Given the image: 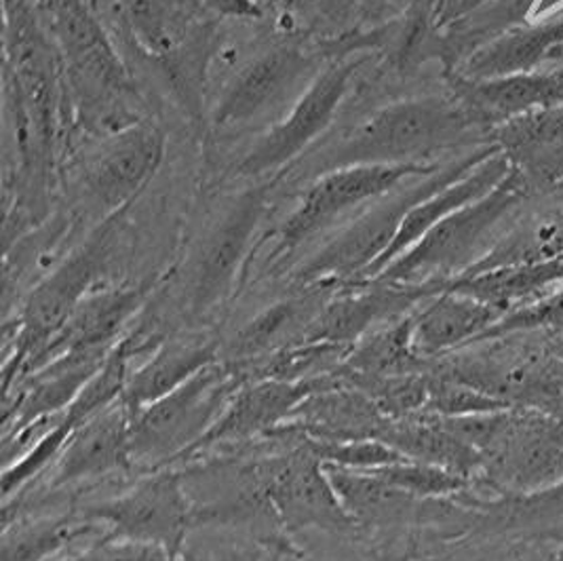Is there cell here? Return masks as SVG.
Here are the masks:
<instances>
[{
	"label": "cell",
	"instance_id": "10",
	"mask_svg": "<svg viewBox=\"0 0 563 561\" xmlns=\"http://www.w3.org/2000/svg\"><path fill=\"white\" fill-rule=\"evenodd\" d=\"M321 73V57L296 45L268 50L243 66L213 112L218 128H241L291 106Z\"/></svg>",
	"mask_w": 563,
	"mask_h": 561
},
{
	"label": "cell",
	"instance_id": "21",
	"mask_svg": "<svg viewBox=\"0 0 563 561\" xmlns=\"http://www.w3.org/2000/svg\"><path fill=\"white\" fill-rule=\"evenodd\" d=\"M563 62V18L532 28L515 26L462 57L454 77L492 80L537 73L542 64Z\"/></svg>",
	"mask_w": 563,
	"mask_h": 561
},
{
	"label": "cell",
	"instance_id": "31",
	"mask_svg": "<svg viewBox=\"0 0 563 561\" xmlns=\"http://www.w3.org/2000/svg\"><path fill=\"white\" fill-rule=\"evenodd\" d=\"M534 323H537V326L544 323V326L558 328V330H562L563 332V289L558 296L549 298V300H547L544 305H540V307L530 308V310H519V312H515L509 319L498 321L484 338H489V336H494V333L509 332V330L523 328V326H534Z\"/></svg>",
	"mask_w": 563,
	"mask_h": 561
},
{
	"label": "cell",
	"instance_id": "5",
	"mask_svg": "<svg viewBox=\"0 0 563 561\" xmlns=\"http://www.w3.org/2000/svg\"><path fill=\"white\" fill-rule=\"evenodd\" d=\"M250 378L224 359L188 383L133 414L131 460L151 473L181 460L218 422L236 391Z\"/></svg>",
	"mask_w": 563,
	"mask_h": 561
},
{
	"label": "cell",
	"instance_id": "33",
	"mask_svg": "<svg viewBox=\"0 0 563 561\" xmlns=\"http://www.w3.org/2000/svg\"><path fill=\"white\" fill-rule=\"evenodd\" d=\"M551 503H555V505H562L563 507V485L551 496Z\"/></svg>",
	"mask_w": 563,
	"mask_h": 561
},
{
	"label": "cell",
	"instance_id": "17",
	"mask_svg": "<svg viewBox=\"0 0 563 561\" xmlns=\"http://www.w3.org/2000/svg\"><path fill=\"white\" fill-rule=\"evenodd\" d=\"M131 409L119 399L78 427L52 464V487L102 480L131 469Z\"/></svg>",
	"mask_w": 563,
	"mask_h": 561
},
{
	"label": "cell",
	"instance_id": "35",
	"mask_svg": "<svg viewBox=\"0 0 563 561\" xmlns=\"http://www.w3.org/2000/svg\"><path fill=\"white\" fill-rule=\"evenodd\" d=\"M553 190H555V197H558V201H560V205L563 207V179Z\"/></svg>",
	"mask_w": 563,
	"mask_h": 561
},
{
	"label": "cell",
	"instance_id": "26",
	"mask_svg": "<svg viewBox=\"0 0 563 561\" xmlns=\"http://www.w3.org/2000/svg\"><path fill=\"white\" fill-rule=\"evenodd\" d=\"M406 459L464 475L479 462V452L448 431L439 420H388L378 437Z\"/></svg>",
	"mask_w": 563,
	"mask_h": 561
},
{
	"label": "cell",
	"instance_id": "30",
	"mask_svg": "<svg viewBox=\"0 0 563 561\" xmlns=\"http://www.w3.org/2000/svg\"><path fill=\"white\" fill-rule=\"evenodd\" d=\"M181 558L172 556L169 551L154 547V544H142L133 540H121V538H100L77 551L68 558H57L55 561H179Z\"/></svg>",
	"mask_w": 563,
	"mask_h": 561
},
{
	"label": "cell",
	"instance_id": "32",
	"mask_svg": "<svg viewBox=\"0 0 563 561\" xmlns=\"http://www.w3.org/2000/svg\"><path fill=\"white\" fill-rule=\"evenodd\" d=\"M206 2L218 15H227V18L260 20L264 15L257 0H206Z\"/></svg>",
	"mask_w": 563,
	"mask_h": 561
},
{
	"label": "cell",
	"instance_id": "6",
	"mask_svg": "<svg viewBox=\"0 0 563 561\" xmlns=\"http://www.w3.org/2000/svg\"><path fill=\"white\" fill-rule=\"evenodd\" d=\"M437 169V165H353L317 176L283 222L275 257L294 254L361 205L374 204L404 182L435 174Z\"/></svg>",
	"mask_w": 563,
	"mask_h": 561
},
{
	"label": "cell",
	"instance_id": "22",
	"mask_svg": "<svg viewBox=\"0 0 563 561\" xmlns=\"http://www.w3.org/2000/svg\"><path fill=\"white\" fill-rule=\"evenodd\" d=\"M509 174H511V161L507 158V154L498 151V153L487 156L486 161H482L475 169H471L464 178L437 190L435 195H431L422 204L411 207L410 213L406 216L390 248L357 283L376 279L390 262H395L399 255L406 254L443 218H448L450 213L459 211L462 207L486 197L487 193L494 190Z\"/></svg>",
	"mask_w": 563,
	"mask_h": 561
},
{
	"label": "cell",
	"instance_id": "34",
	"mask_svg": "<svg viewBox=\"0 0 563 561\" xmlns=\"http://www.w3.org/2000/svg\"><path fill=\"white\" fill-rule=\"evenodd\" d=\"M277 561H298V558L287 553V551H282V553H277Z\"/></svg>",
	"mask_w": 563,
	"mask_h": 561
},
{
	"label": "cell",
	"instance_id": "28",
	"mask_svg": "<svg viewBox=\"0 0 563 561\" xmlns=\"http://www.w3.org/2000/svg\"><path fill=\"white\" fill-rule=\"evenodd\" d=\"M308 450L323 464H333L351 471H374L388 464H397L406 459L395 448L380 439H358V441H314L302 437Z\"/></svg>",
	"mask_w": 563,
	"mask_h": 561
},
{
	"label": "cell",
	"instance_id": "19",
	"mask_svg": "<svg viewBox=\"0 0 563 561\" xmlns=\"http://www.w3.org/2000/svg\"><path fill=\"white\" fill-rule=\"evenodd\" d=\"M454 98L489 128L521 114L563 106V66L515 77L466 80L452 75Z\"/></svg>",
	"mask_w": 563,
	"mask_h": 561
},
{
	"label": "cell",
	"instance_id": "8",
	"mask_svg": "<svg viewBox=\"0 0 563 561\" xmlns=\"http://www.w3.org/2000/svg\"><path fill=\"white\" fill-rule=\"evenodd\" d=\"M257 484L287 532L317 530L328 535H351L357 521L340 503L323 462L305 441L291 452L254 462Z\"/></svg>",
	"mask_w": 563,
	"mask_h": 561
},
{
	"label": "cell",
	"instance_id": "13",
	"mask_svg": "<svg viewBox=\"0 0 563 561\" xmlns=\"http://www.w3.org/2000/svg\"><path fill=\"white\" fill-rule=\"evenodd\" d=\"M435 285H393L365 280L342 285L310 326L307 342H330L353 346L376 328L401 319L411 307L435 296Z\"/></svg>",
	"mask_w": 563,
	"mask_h": 561
},
{
	"label": "cell",
	"instance_id": "1",
	"mask_svg": "<svg viewBox=\"0 0 563 561\" xmlns=\"http://www.w3.org/2000/svg\"><path fill=\"white\" fill-rule=\"evenodd\" d=\"M486 128L461 100H404L372 112L300 167L317 178L353 165H433L431 156L461 146Z\"/></svg>",
	"mask_w": 563,
	"mask_h": 561
},
{
	"label": "cell",
	"instance_id": "29",
	"mask_svg": "<svg viewBox=\"0 0 563 561\" xmlns=\"http://www.w3.org/2000/svg\"><path fill=\"white\" fill-rule=\"evenodd\" d=\"M383 480L390 487H397L410 496H441L456 492L464 485V475L433 466V464H422L413 460H404L397 464L380 466L374 471H367Z\"/></svg>",
	"mask_w": 563,
	"mask_h": 561
},
{
	"label": "cell",
	"instance_id": "23",
	"mask_svg": "<svg viewBox=\"0 0 563 561\" xmlns=\"http://www.w3.org/2000/svg\"><path fill=\"white\" fill-rule=\"evenodd\" d=\"M503 308L452 289H441L411 315V346L420 359L435 358L471 340H482Z\"/></svg>",
	"mask_w": 563,
	"mask_h": 561
},
{
	"label": "cell",
	"instance_id": "16",
	"mask_svg": "<svg viewBox=\"0 0 563 561\" xmlns=\"http://www.w3.org/2000/svg\"><path fill=\"white\" fill-rule=\"evenodd\" d=\"M154 285L156 280L146 279L137 285L96 287L75 308L62 332L53 338L38 370L66 353L112 351L131 330V321L146 307Z\"/></svg>",
	"mask_w": 563,
	"mask_h": 561
},
{
	"label": "cell",
	"instance_id": "2",
	"mask_svg": "<svg viewBox=\"0 0 563 561\" xmlns=\"http://www.w3.org/2000/svg\"><path fill=\"white\" fill-rule=\"evenodd\" d=\"M123 213L103 218L89 239L27 294L13 340L7 342L2 393H9L38 370L53 338L62 332L75 308L100 287L119 245Z\"/></svg>",
	"mask_w": 563,
	"mask_h": 561
},
{
	"label": "cell",
	"instance_id": "11",
	"mask_svg": "<svg viewBox=\"0 0 563 561\" xmlns=\"http://www.w3.org/2000/svg\"><path fill=\"white\" fill-rule=\"evenodd\" d=\"M165 133L140 121L106 138L82 172V186L91 204L106 218L125 211L148 186L165 158Z\"/></svg>",
	"mask_w": 563,
	"mask_h": 561
},
{
	"label": "cell",
	"instance_id": "15",
	"mask_svg": "<svg viewBox=\"0 0 563 561\" xmlns=\"http://www.w3.org/2000/svg\"><path fill=\"white\" fill-rule=\"evenodd\" d=\"M335 372L305 383H287L271 378L247 381L236 391L229 408L224 409L218 422L181 460L190 459L213 446L245 443L252 437L282 429L291 418L294 409L298 408L308 395L338 383Z\"/></svg>",
	"mask_w": 563,
	"mask_h": 561
},
{
	"label": "cell",
	"instance_id": "24",
	"mask_svg": "<svg viewBox=\"0 0 563 561\" xmlns=\"http://www.w3.org/2000/svg\"><path fill=\"white\" fill-rule=\"evenodd\" d=\"M222 359V346L207 338H165L151 358L133 367L129 376L123 402L131 414L154 404L172 391L188 383L207 365Z\"/></svg>",
	"mask_w": 563,
	"mask_h": 561
},
{
	"label": "cell",
	"instance_id": "14",
	"mask_svg": "<svg viewBox=\"0 0 563 561\" xmlns=\"http://www.w3.org/2000/svg\"><path fill=\"white\" fill-rule=\"evenodd\" d=\"M133 38L146 53L181 66H203L201 50L211 41V18L216 13L206 0H119Z\"/></svg>",
	"mask_w": 563,
	"mask_h": 561
},
{
	"label": "cell",
	"instance_id": "3",
	"mask_svg": "<svg viewBox=\"0 0 563 561\" xmlns=\"http://www.w3.org/2000/svg\"><path fill=\"white\" fill-rule=\"evenodd\" d=\"M500 148L486 146L475 153L464 154L456 163L437 169L435 174L413 182L411 186L401 184L383 199L369 204L353 218L344 229L332 237L319 252L308 257L296 271L294 279L300 287L312 285H353L357 283L380 257L390 243L395 241L406 216L411 207L422 204L437 190L464 178L487 156L498 153Z\"/></svg>",
	"mask_w": 563,
	"mask_h": 561
},
{
	"label": "cell",
	"instance_id": "4",
	"mask_svg": "<svg viewBox=\"0 0 563 561\" xmlns=\"http://www.w3.org/2000/svg\"><path fill=\"white\" fill-rule=\"evenodd\" d=\"M528 195L523 176L511 169L486 197L462 207L443 218L413 248L372 280L393 285H435L441 289L448 280L462 277L486 257L503 234L505 224Z\"/></svg>",
	"mask_w": 563,
	"mask_h": 561
},
{
	"label": "cell",
	"instance_id": "25",
	"mask_svg": "<svg viewBox=\"0 0 563 561\" xmlns=\"http://www.w3.org/2000/svg\"><path fill=\"white\" fill-rule=\"evenodd\" d=\"M108 530L102 524L85 519L73 510L68 515L43 517L32 521H15L2 536V561H55L57 556L77 544L78 540H100Z\"/></svg>",
	"mask_w": 563,
	"mask_h": 561
},
{
	"label": "cell",
	"instance_id": "9",
	"mask_svg": "<svg viewBox=\"0 0 563 561\" xmlns=\"http://www.w3.org/2000/svg\"><path fill=\"white\" fill-rule=\"evenodd\" d=\"M365 62V57L355 55L333 59L308 85L307 91L289 106L285 119L257 140L252 151L239 163L236 172L241 176L257 178L296 163V158L308 151L314 140L330 128L333 114L338 112L353 85V77Z\"/></svg>",
	"mask_w": 563,
	"mask_h": 561
},
{
	"label": "cell",
	"instance_id": "7",
	"mask_svg": "<svg viewBox=\"0 0 563 561\" xmlns=\"http://www.w3.org/2000/svg\"><path fill=\"white\" fill-rule=\"evenodd\" d=\"M78 515L98 521L110 538L154 544L181 558L188 530L197 524L195 505L178 471H153L119 496L91 503Z\"/></svg>",
	"mask_w": 563,
	"mask_h": 561
},
{
	"label": "cell",
	"instance_id": "36",
	"mask_svg": "<svg viewBox=\"0 0 563 561\" xmlns=\"http://www.w3.org/2000/svg\"><path fill=\"white\" fill-rule=\"evenodd\" d=\"M555 2H560V0H542V9H544V7H551V4H555Z\"/></svg>",
	"mask_w": 563,
	"mask_h": 561
},
{
	"label": "cell",
	"instance_id": "12",
	"mask_svg": "<svg viewBox=\"0 0 563 561\" xmlns=\"http://www.w3.org/2000/svg\"><path fill=\"white\" fill-rule=\"evenodd\" d=\"M266 209V188H254L232 205L222 222L209 234L195 262L188 287V310L195 317L213 310L231 294Z\"/></svg>",
	"mask_w": 563,
	"mask_h": 561
},
{
	"label": "cell",
	"instance_id": "18",
	"mask_svg": "<svg viewBox=\"0 0 563 561\" xmlns=\"http://www.w3.org/2000/svg\"><path fill=\"white\" fill-rule=\"evenodd\" d=\"M340 285L302 287L300 294L260 310L227 344V363L245 370L260 359L305 342L310 326L330 302Z\"/></svg>",
	"mask_w": 563,
	"mask_h": 561
},
{
	"label": "cell",
	"instance_id": "20",
	"mask_svg": "<svg viewBox=\"0 0 563 561\" xmlns=\"http://www.w3.org/2000/svg\"><path fill=\"white\" fill-rule=\"evenodd\" d=\"M388 420L367 395L338 376V383L308 395L283 427L314 441H358L378 439Z\"/></svg>",
	"mask_w": 563,
	"mask_h": 561
},
{
	"label": "cell",
	"instance_id": "27",
	"mask_svg": "<svg viewBox=\"0 0 563 561\" xmlns=\"http://www.w3.org/2000/svg\"><path fill=\"white\" fill-rule=\"evenodd\" d=\"M418 359L411 346L410 315L363 336L357 344H353L344 367L369 376H393L410 374L411 365Z\"/></svg>",
	"mask_w": 563,
	"mask_h": 561
}]
</instances>
